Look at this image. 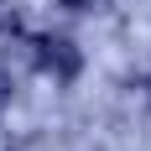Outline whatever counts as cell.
<instances>
[{"label": "cell", "mask_w": 151, "mask_h": 151, "mask_svg": "<svg viewBox=\"0 0 151 151\" xmlns=\"http://www.w3.org/2000/svg\"><path fill=\"white\" fill-rule=\"evenodd\" d=\"M37 63H42L47 73L52 78H63V83H68V78H78V47L68 42V37H37Z\"/></svg>", "instance_id": "6da1fadb"}, {"label": "cell", "mask_w": 151, "mask_h": 151, "mask_svg": "<svg viewBox=\"0 0 151 151\" xmlns=\"http://www.w3.org/2000/svg\"><path fill=\"white\" fill-rule=\"evenodd\" d=\"M63 5H73V11H89V5H99V0H63Z\"/></svg>", "instance_id": "7a4b0ae2"}]
</instances>
